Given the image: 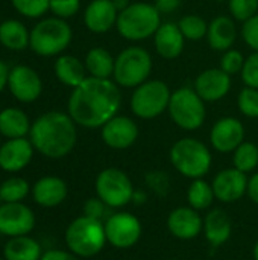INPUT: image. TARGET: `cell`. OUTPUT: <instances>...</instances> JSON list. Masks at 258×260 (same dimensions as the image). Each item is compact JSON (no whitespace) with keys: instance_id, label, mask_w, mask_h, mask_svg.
I'll return each mask as SVG.
<instances>
[{"instance_id":"cell-30","label":"cell","mask_w":258,"mask_h":260,"mask_svg":"<svg viewBox=\"0 0 258 260\" xmlns=\"http://www.w3.org/2000/svg\"><path fill=\"white\" fill-rule=\"evenodd\" d=\"M214 190L211 183L205 181L204 178L192 180L189 189H187V203L192 209L198 212H204L211 209L214 203Z\"/></svg>"},{"instance_id":"cell-22","label":"cell","mask_w":258,"mask_h":260,"mask_svg":"<svg viewBox=\"0 0 258 260\" xmlns=\"http://www.w3.org/2000/svg\"><path fill=\"white\" fill-rule=\"evenodd\" d=\"M32 195L38 206L52 209L65 201L68 195V187L62 178L55 175H46L33 184Z\"/></svg>"},{"instance_id":"cell-35","label":"cell","mask_w":258,"mask_h":260,"mask_svg":"<svg viewBox=\"0 0 258 260\" xmlns=\"http://www.w3.org/2000/svg\"><path fill=\"white\" fill-rule=\"evenodd\" d=\"M237 108L239 111L249 117L257 119L258 117V88L252 87H243L237 96Z\"/></svg>"},{"instance_id":"cell-19","label":"cell","mask_w":258,"mask_h":260,"mask_svg":"<svg viewBox=\"0 0 258 260\" xmlns=\"http://www.w3.org/2000/svg\"><path fill=\"white\" fill-rule=\"evenodd\" d=\"M33 145L27 137L8 139L0 146V168L5 172H20L24 169L33 157Z\"/></svg>"},{"instance_id":"cell-39","label":"cell","mask_w":258,"mask_h":260,"mask_svg":"<svg viewBox=\"0 0 258 260\" xmlns=\"http://www.w3.org/2000/svg\"><path fill=\"white\" fill-rule=\"evenodd\" d=\"M81 9V0H50L49 11L53 17L67 20L75 17Z\"/></svg>"},{"instance_id":"cell-9","label":"cell","mask_w":258,"mask_h":260,"mask_svg":"<svg viewBox=\"0 0 258 260\" xmlns=\"http://www.w3.org/2000/svg\"><path fill=\"white\" fill-rule=\"evenodd\" d=\"M170 96V87L164 81L148 79L146 82L134 88L129 107L135 117L151 120L167 111Z\"/></svg>"},{"instance_id":"cell-20","label":"cell","mask_w":258,"mask_h":260,"mask_svg":"<svg viewBox=\"0 0 258 260\" xmlns=\"http://www.w3.org/2000/svg\"><path fill=\"white\" fill-rule=\"evenodd\" d=\"M117 17L113 0H91L84 11V24L93 34H105L116 26Z\"/></svg>"},{"instance_id":"cell-31","label":"cell","mask_w":258,"mask_h":260,"mask_svg":"<svg viewBox=\"0 0 258 260\" xmlns=\"http://www.w3.org/2000/svg\"><path fill=\"white\" fill-rule=\"evenodd\" d=\"M233 165L243 174L254 172L258 168V146L252 142H243L233 152Z\"/></svg>"},{"instance_id":"cell-5","label":"cell","mask_w":258,"mask_h":260,"mask_svg":"<svg viewBox=\"0 0 258 260\" xmlns=\"http://www.w3.org/2000/svg\"><path fill=\"white\" fill-rule=\"evenodd\" d=\"M73 38L71 26L58 17L40 20L30 29L29 47L38 56H59L70 46Z\"/></svg>"},{"instance_id":"cell-21","label":"cell","mask_w":258,"mask_h":260,"mask_svg":"<svg viewBox=\"0 0 258 260\" xmlns=\"http://www.w3.org/2000/svg\"><path fill=\"white\" fill-rule=\"evenodd\" d=\"M154 46L157 53L164 59H176L186 46V37L182 35L178 23H161L154 35Z\"/></svg>"},{"instance_id":"cell-47","label":"cell","mask_w":258,"mask_h":260,"mask_svg":"<svg viewBox=\"0 0 258 260\" xmlns=\"http://www.w3.org/2000/svg\"><path fill=\"white\" fill-rule=\"evenodd\" d=\"M132 203L135 206H143L144 203H148V193L141 189H135L134 197H132Z\"/></svg>"},{"instance_id":"cell-7","label":"cell","mask_w":258,"mask_h":260,"mask_svg":"<svg viewBox=\"0 0 258 260\" xmlns=\"http://www.w3.org/2000/svg\"><path fill=\"white\" fill-rule=\"evenodd\" d=\"M152 66V56L144 47L129 46L116 56L113 81L120 88H137L149 79Z\"/></svg>"},{"instance_id":"cell-38","label":"cell","mask_w":258,"mask_h":260,"mask_svg":"<svg viewBox=\"0 0 258 260\" xmlns=\"http://www.w3.org/2000/svg\"><path fill=\"white\" fill-rule=\"evenodd\" d=\"M245 56L240 50L237 49H230L227 52H224L222 58H220V69L228 73L230 76H234L237 73H242V69L245 66Z\"/></svg>"},{"instance_id":"cell-4","label":"cell","mask_w":258,"mask_h":260,"mask_svg":"<svg viewBox=\"0 0 258 260\" xmlns=\"http://www.w3.org/2000/svg\"><path fill=\"white\" fill-rule=\"evenodd\" d=\"M161 26V12L155 5L146 2L131 3L126 9L119 12L117 32L128 41H143L154 37Z\"/></svg>"},{"instance_id":"cell-27","label":"cell","mask_w":258,"mask_h":260,"mask_svg":"<svg viewBox=\"0 0 258 260\" xmlns=\"http://www.w3.org/2000/svg\"><path fill=\"white\" fill-rule=\"evenodd\" d=\"M30 30L15 18H8L0 23V44L12 52H21L29 47Z\"/></svg>"},{"instance_id":"cell-51","label":"cell","mask_w":258,"mask_h":260,"mask_svg":"<svg viewBox=\"0 0 258 260\" xmlns=\"http://www.w3.org/2000/svg\"><path fill=\"white\" fill-rule=\"evenodd\" d=\"M0 206H2V198H0Z\"/></svg>"},{"instance_id":"cell-6","label":"cell","mask_w":258,"mask_h":260,"mask_svg":"<svg viewBox=\"0 0 258 260\" xmlns=\"http://www.w3.org/2000/svg\"><path fill=\"white\" fill-rule=\"evenodd\" d=\"M65 244L68 251L78 257L97 256L108 244L103 222L85 215L73 219L65 230Z\"/></svg>"},{"instance_id":"cell-43","label":"cell","mask_w":258,"mask_h":260,"mask_svg":"<svg viewBox=\"0 0 258 260\" xmlns=\"http://www.w3.org/2000/svg\"><path fill=\"white\" fill-rule=\"evenodd\" d=\"M41 260H79L76 254L71 251H64V250H47L43 253Z\"/></svg>"},{"instance_id":"cell-28","label":"cell","mask_w":258,"mask_h":260,"mask_svg":"<svg viewBox=\"0 0 258 260\" xmlns=\"http://www.w3.org/2000/svg\"><path fill=\"white\" fill-rule=\"evenodd\" d=\"M114 61L116 58L105 47L90 49L84 59L88 76L100 78V79H111L114 73Z\"/></svg>"},{"instance_id":"cell-41","label":"cell","mask_w":258,"mask_h":260,"mask_svg":"<svg viewBox=\"0 0 258 260\" xmlns=\"http://www.w3.org/2000/svg\"><path fill=\"white\" fill-rule=\"evenodd\" d=\"M242 38L254 52H258V14L243 23Z\"/></svg>"},{"instance_id":"cell-54","label":"cell","mask_w":258,"mask_h":260,"mask_svg":"<svg viewBox=\"0 0 258 260\" xmlns=\"http://www.w3.org/2000/svg\"><path fill=\"white\" fill-rule=\"evenodd\" d=\"M0 146H2V145H0Z\"/></svg>"},{"instance_id":"cell-15","label":"cell","mask_w":258,"mask_h":260,"mask_svg":"<svg viewBox=\"0 0 258 260\" xmlns=\"http://www.w3.org/2000/svg\"><path fill=\"white\" fill-rule=\"evenodd\" d=\"M103 143L116 151L131 148L138 139V125L128 116H114L100 128Z\"/></svg>"},{"instance_id":"cell-2","label":"cell","mask_w":258,"mask_h":260,"mask_svg":"<svg viewBox=\"0 0 258 260\" xmlns=\"http://www.w3.org/2000/svg\"><path fill=\"white\" fill-rule=\"evenodd\" d=\"M68 113L47 111L32 122L29 140L35 151L47 158L68 155L78 142V129Z\"/></svg>"},{"instance_id":"cell-40","label":"cell","mask_w":258,"mask_h":260,"mask_svg":"<svg viewBox=\"0 0 258 260\" xmlns=\"http://www.w3.org/2000/svg\"><path fill=\"white\" fill-rule=\"evenodd\" d=\"M242 81L246 87L258 88V52H252L246 59L242 69Z\"/></svg>"},{"instance_id":"cell-12","label":"cell","mask_w":258,"mask_h":260,"mask_svg":"<svg viewBox=\"0 0 258 260\" xmlns=\"http://www.w3.org/2000/svg\"><path fill=\"white\" fill-rule=\"evenodd\" d=\"M8 90L12 98L21 104H32L43 93V81L36 70L29 66L18 64L9 70Z\"/></svg>"},{"instance_id":"cell-33","label":"cell","mask_w":258,"mask_h":260,"mask_svg":"<svg viewBox=\"0 0 258 260\" xmlns=\"http://www.w3.org/2000/svg\"><path fill=\"white\" fill-rule=\"evenodd\" d=\"M178 26H179L182 35L186 37V40H189V41H201V40L207 38L208 23L196 14L184 15L178 21Z\"/></svg>"},{"instance_id":"cell-49","label":"cell","mask_w":258,"mask_h":260,"mask_svg":"<svg viewBox=\"0 0 258 260\" xmlns=\"http://www.w3.org/2000/svg\"><path fill=\"white\" fill-rule=\"evenodd\" d=\"M252 257H254V260H258V241L255 242V245H254V250H252Z\"/></svg>"},{"instance_id":"cell-45","label":"cell","mask_w":258,"mask_h":260,"mask_svg":"<svg viewBox=\"0 0 258 260\" xmlns=\"http://www.w3.org/2000/svg\"><path fill=\"white\" fill-rule=\"evenodd\" d=\"M246 195L249 197V200L258 206V172H254L249 178H248V189H246Z\"/></svg>"},{"instance_id":"cell-32","label":"cell","mask_w":258,"mask_h":260,"mask_svg":"<svg viewBox=\"0 0 258 260\" xmlns=\"http://www.w3.org/2000/svg\"><path fill=\"white\" fill-rule=\"evenodd\" d=\"M30 190L29 183L24 178L12 177L0 184L2 203H21Z\"/></svg>"},{"instance_id":"cell-36","label":"cell","mask_w":258,"mask_h":260,"mask_svg":"<svg viewBox=\"0 0 258 260\" xmlns=\"http://www.w3.org/2000/svg\"><path fill=\"white\" fill-rule=\"evenodd\" d=\"M144 181H146V186L148 189L155 193L157 197H167L169 192H170V186H172V181H170V177L167 172L164 171H151L144 175Z\"/></svg>"},{"instance_id":"cell-13","label":"cell","mask_w":258,"mask_h":260,"mask_svg":"<svg viewBox=\"0 0 258 260\" xmlns=\"http://www.w3.org/2000/svg\"><path fill=\"white\" fill-rule=\"evenodd\" d=\"M245 125L233 116L220 117L214 122L210 131V143L220 154L234 152L245 142Z\"/></svg>"},{"instance_id":"cell-46","label":"cell","mask_w":258,"mask_h":260,"mask_svg":"<svg viewBox=\"0 0 258 260\" xmlns=\"http://www.w3.org/2000/svg\"><path fill=\"white\" fill-rule=\"evenodd\" d=\"M9 70L6 62L3 59H0V93L8 87V78H9Z\"/></svg>"},{"instance_id":"cell-3","label":"cell","mask_w":258,"mask_h":260,"mask_svg":"<svg viewBox=\"0 0 258 260\" xmlns=\"http://www.w3.org/2000/svg\"><path fill=\"white\" fill-rule=\"evenodd\" d=\"M169 158L175 171L189 180L204 178L213 165L211 151L204 142L195 137L176 140L170 148Z\"/></svg>"},{"instance_id":"cell-10","label":"cell","mask_w":258,"mask_h":260,"mask_svg":"<svg viewBox=\"0 0 258 260\" xmlns=\"http://www.w3.org/2000/svg\"><path fill=\"white\" fill-rule=\"evenodd\" d=\"M96 197H99L109 209H122L132 203L134 184L129 175L119 168H106L100 171L94 181Z\"/></svg>"},{"instance_id":"cell-11","label":"cell","mask_w":258,"mask_h":260,"mask_svg":"<svg viewBox=\"0 0 258 260\" xmlns=\"http://www.w3.org/2000/svg\"><path fill=\"white\" fill-rule=\"evenodd\" d=\"M106 241L117 250H129L138 244L143 235L140 219L129 212H117L103 222Z\"/></svg>"},{"instance_id":"cell-24","label":"cell","mask_w":258,"mask_h":260,"mask_svg":"<svg viewBox=\"0 0 258 260\" xmlns=\"http://www.w3.org/2000/svg\"><path fill=\"white\" fill-rule=\"evenodd\" d=\"M236 40H237V27L233 17L219 15L208 23L207 41L213 50L224 53L233 49Z\"/></svg>"},{"instance_id":"cell-44","label":"cell","mask_w":258,"mask_h":260,"mask_svg":"<svg viewBox=\"0 0 258 260\" xmlns=\"http://www.w3.org/2000/svg\"><path fill=\"white\" fill-rule=\"evenodd\" d=\"M154 5L161 14H170L181 6V0H155Z\"/></svg>"},{"instance_id":"cell-18","label":"cell","mask_w":258,"mask_h":260,"mask_svg":"<svg viewBox=\"0 0 258 260\" xmlns=\"http://www.w3.org/2000/svg\"><path fill=\"white\" fill-rule=\"evenodd\" d=\"M196 93L208 104L224 99L231 90V76L220 67H213L201 72L195 81Z\"/></svg>"},{"instance_id":"cell-16","label":"cell","mask_w":258,"mask_h":260,"mask_svg":"<svg viewBox=\"0 0 258 260\" xmlns=\"http://www.w3.org/2000/svg\"><path fill=\"white\" fill-rule=\"evenodd\" d=\"M166 225L173 238L179 241H193L202 233L204 218L199 215L198 210L192 209L190 206H181L169 213Z\"/></svg>"},{"instance_id":"cell-52","label":"cell","mask_w":258,"mask_h":260,"mask_svg":"<svg viewBox=\"0 0 258 260\" xmlns=\"http://www.w3.org/2000/svg\"><path fill=\"white\" fill-rule=\"evenodd\" d=\"M170 260H181V259H170Z\"/></svg>"},{"instance_id":"cell-37","label":"cell","mask_w":258,"mask_h":260,"mask_svg":"<svg viewBox=\"0 0 258 260\" xmlns=\"http://www.w3.org/2000/svg\"><path fill=\"white\" fill-rule=\"evenodd\" d=\"M231 17L237 21H248L258 14V0H228Z\"/></svg>"},{"instance_id":"cell-1","label":"cell","mask_w":258,"mask_h":260,"mask_svg":"<svg viewBox=\"0 0 258 260\" xmlns=\"http://www.w3.org/2000/svg\"><path fill=\"white\" fill-rule=\"evenodd\" d=\"M122 108V91L113 79L88 76L71 88L67 113L76 125L88 129L102 128L119 114Z\"/></svg>"},{"instance_id":"cell-42","label":"cell","mask_w":258,"mask_h":260,"mask_svg":"<svg viewBox=\"0 0 258 260\" xmlns=\"http://www.w3.org/2000/svg\"><path fill=\"white\" fill-rule=\"evenodd\" d=\"M106 209H109V207L99 197H94V198H90V200L85 201V204H84V215L88 216V218L102 221V218L106 215Z\"/></svg>"},{"instance_id":"cell-48","label":"cell","mask_w":258,"mask_h":260,"mask_svg":"<svg viewBox=\"0 0 258 260\" xmlns=\"http://www.w3.org/2000/svg\"><path fill=\"white\" fill-rule=\"evenodd\" d=\"M113 3H114L116 9H117L119 12H122L123 9H126V8L131 5V2H129V0H113Z\"/></svg>"},{"instance_id":"cell-50","label":"cell","mask_w":258,"mask_h":260,"mask_svg":"<svg viewBox=\"0 0 258 260\" xmlns=\"http://www.w3.org/2000/svg\"><path fill=\"white\" fill-rule=\"evenodd\" d=\"M214 2H228V0H214Z\"/></svg>"},{"instance_id":"cell-34","label":"cell","mask_w":258,"mask_h":260,"mask_svg":"<svg viewBox=\"0 0 258 260\" xmlns=\"http://www.w3.org/2000/svg\"><path fill=\"white\" fill-rule=\"evenodd\" d=\"M14 9L26 18H41L49 12L50 0H11Z\"/></svg>"},{"instance_id":"cell-25","label":"cell","mask_w":258,"mask_h":260,"mask_svg":"<svg viewBox=\"0 0 258 260\" xmlns=\"http://www.w3.org/2000/svg\"><path fill=\"white\" fill-rule=\"evenodd\" d=\"M53 70L56 79L70 88L78 87L88 78L85 62L75 55H59L53 64Z\"/></svg>"},{"instance_id":"cell-29","label":"cell","mask_w":258,"mask_h":260,"mask_svg":"<svg viewBox=\"0 0 258 260\" xmlns=\"http://www.w3.org/2000/svg\"><path fill=\"white\" fill-rule=\"evenodd\" d=\"M3 256L5 260H41L43 251L41 245L26 235L11 238L5 245Z\"/></svg>"},{"instance_id":"cell-23","label":"cell","mask_w":258,"mask_h":260,"mask_svg":"<svg viewBox=\"0 0 258 260\" xmlns=\"http://www.w3.org/2000/svg\"><path fill=\"white\" fill-rule=\"evenodd\" d=\"M202 233L213 248L225 245L233 235V221L222 209H211L204 216Z\"/></svg>"},{"instance_id":"cell-53","label":"cell","mask_w":258,"mask_h":260,"mask_svg":"<svg viewBox=\"0 0 258 260\" xmlns=\"http://www.w3.org/2000/svg\"><path fill=\"white\" fill-rule=\"evenodd\" d=\"M0 260H3V259H0Z\"/></svg>"},{"instance_id":"cell-14","label":"cell","mask_w":258,"mask_h":260,"mask_svg":"<svg viewBox=\"0 0 258 260\" xmlns=\"http://www.w3.org/2000/svg\"><path fill=\"white\" fill-rule=\"evenodd\" d=\"M35 227L33 212L23 203H3L0 206V233L9 238L26 236Z\"/></svg>"},{"instance_id":"cell-26","label":"cell","mask_w":258,"mask_h":260,"mask_svg":"<svg viewBox=\"0 0 258 260\" xmlns=\"http://www.w3.org/2000/svg\"><path fill=\"white\" fill-rule=\"evenodd\" d=\"M32 122L29 116L17 108L8 107L0 111V134L6 139H21L29 136Z\"/></svg>"},{"instance_id":"cell-8","label":"cell","mask_w":258,"mask_h":260,"mask_svg":"<svg viewBox=\"0 0 258 260\" xmlns=\"http://www.w3.org/2000/svg\"><path fill=\"white\" fill-rule=\"evenodd\" d=\"M205 101L192 87H181L172 91L167 113L172 122L184 131L199 129L207 119Z\"/></svg>"},{"instance_id":"cell-17","label":"cell","mask_w":258,"mask_h":260,"mask_svg":"<svg viewBox=\"0 0 258 260\" xmlns=\"http://www.w3.org/2000/svg\"><path fill=\"white\" fill-rule=\"evenodd\" d=\"M214 197L224 204L237 203L246 195L248 177L236 168H228L216 174L211 181Z\"/></svg>"}]
</instances>
